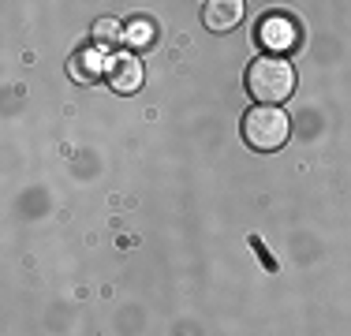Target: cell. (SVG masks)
Returning <instances> with one entry per match:
<instances>
[{"mask_svg": "<svg viewBox=\"0 0 351 336\" xmlns=\"http://www.w3.org/2000/svg\"><path fill=\"white\" fill-rule=\"evenodd\" d=\"M243 86L258 105H280V101H288L291 90H295V67L288 60H280V56H258V60L247 67Z\"/></svg>", "mask_w": 351, "mask_h": 336, "instance_id": "6da1fadb", "label": "cell"}, {"mask_svg": "<svg viewBox=\"0 0 351 336\" xmlns=\"http://www.w3.org/2000/svg\"><path fill=\"white\" fill-rule=\"evenodd\" d=\"M288 134H291V123L277 105H254L243 116V139L250 149L273 154V149H280L288 142Z\"/></svg>", "mask_w": 351, "mask_h": 336, "instance_id": "7a4b0ae2", "label": "cell"}, {"mask_svg": "<svg viewBox=\"0 0 351 336\" xmlns=\"http://www.w3.org/2000/svg\"><path fill=\"white\" fill-rule=\"evenodd\" d=\"M254 41L262 49H269V56L284 53V49H291L299 41V30L295 23L288 19V15H265V19H258L254 27Z\"/></svg>", "mask_w": 351, "mask_h": 336, "instance_id": "3957f363", "label": "cell"}, {"mask_svg": "<svg viewBox=\"0 0 351 336\" xmlns=\"http://www.w3.org/2000/svg\"><path fill=\"white\" fill-rule=\"evenodd\" d=\"M105 82L116 94H135V90H142V64L131 56H120V60L105 64Z\"/></svg>", "mask_w": 351, "mask_h": 336, "instance_id": "277c9868", "label": "cell"}, {"mask_svg": "<svg viewBox=\"0 0 351 336\" xmlns=\"http://www.w3.org/2000/svg\"><path fill=\"white\" fill-rule=\"evenodd\" d=\"M239 19H243V4H239V0H213V4L202 8V23H206V30H213V34L232 30Z\"/></svg>", "mask_w": 351, "mask_h": 336, "instance_id": "5b68a950", "label": "cell"}, {"mask_svg": "<svg viewBox=\"0 0 351 336\" xmlns=\"http://www.w3.org/2000/svg\"><path fill=\"white\" fill-rule=\"evenodd\" d=\"M123 41H128L131 49H149V45H154V23H149V19L128 23V30H123Z\"/></svg>", "mask_w": 351, "mask_h": 336, "instance_id": "8992f818", "label": "cell"}, {"mask_svg": "<svg viewBox=\"0 0 351 336\" xmlns=\"http://www.w3.org/2000/svg\"><path fill=\"white\" fill-rule=\"evenodd\" d=\"M97 75H105L101 64H97V56H90V53L71 56V79H75V82H94Z\"/></svg>", "mask_w": 351, "mask_h": 336, "instance_id": "52a82bcc", "label": "cell"}, {"mask_svg": "<svg viewBox=\"0 0 351 336\" xmlns=\"http://www.w3.org/2000/svg\"><path fill=\"white\" fill-rule=\"evenodd\" d=\"M90 38H94L97 45H120V41H123V27L116 19H97L94 30H90Z\"/></svg>", "mask_w": 351, "mask_h": 336, "instance_id": "ba28073f", "label": "cell"}]
</instances>
